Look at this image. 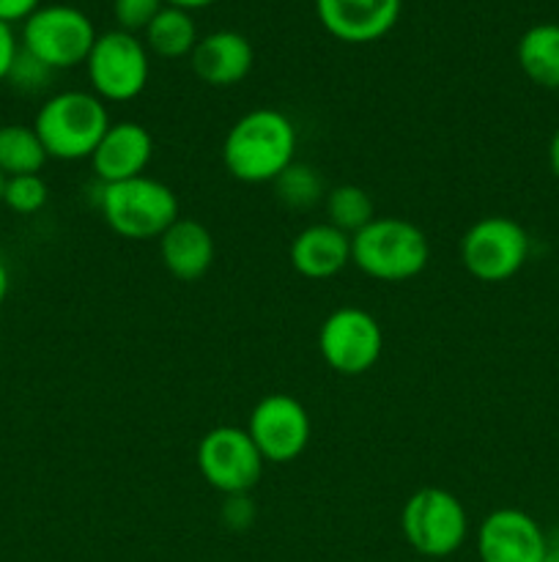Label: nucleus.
<instances>
[{
    "instance_id": "aec40b11",
    "label": "nucleus",
    "mask_w": 559,
    "mask_h": 562,
    "mask_svg": "<svg viewBox=\"0 0 559 562\" xmlns=\"http://www.w3.org/2000/svg\"><path fill=\"white\" fill-rule=\"evenodd\" d=\"M47 159V151H44L33 124L0 126V170H3L5 179H11V176L38 173Z\"/></svg>"
},
{
    "instance_id": "a878e982",
    "label": "nucleus",
    "mask_w": 559,
    "mask_h": 562,
    "mask_svg": "<svg viewBox=\"0 0 559 562\" xmlns=\"http://www.w3.org/2000/svg\"><path fill=\"white\" fill-rule=\"evenodd\" d=\"M255 503H252L250 494H228L223 503V510H219V519L228 530L244 532L250 530L252 521H255Z\"/></svg>"
},
{
    "instance_id": "393cba45",
    "label": "nucleus",
    "mask_w": 559,
    "mask_h": 562,
    "mask_svg": "<svg viewBox=\"0 0 559 562\" xmlns=\"http://www.w3.org/2000/svg\"><path fill=\"white\" fill-rule=\"evenodd\" d=\"M164 9V0H113V14L118 31L137 33L151 25L153 16Z\"/></svg>"
},
{
    "instance_id": "9d476101",
    "label": "nucleus",
    "mask_w": 559,
    "mask_h": 562,
    "mask_svg": "<svg viewBox=\"0 0 559 562\" xmlns=\"http://www.w3.org/2000/svg\"><path fill=\"white\" fill-rule=\"evenodd\" d=\"M384 349L381 324L365 307L343 305L323 318L318 351L340 376H362L378 362Z\"/></svg>"
},
{
    "instance_id": "0eeeda50",
    "label": "nucleus",
    "mask_w": 559,
    "mask_h": 562,
    "mask_svg": "<svg viewBox=\"0 0 559 562\" xmlns=\"http://www.w3.org/2000/svg\"><path fill=\"white\" fill-rule=\"evenodd\" d=\"M529 258V234L513 217L488 214L466 228L460 239L464 269L480 283H504L524 269Z\"/></svg>"
},
{
    "instance_id": "5701e85b",
    "label": "nucleus",
    "mask_w": 559,
    "mask_h": 562,
    "mask_svg": "<svg viewBox=\"0 0 559 562\" xmlns=\"http://www.w3.org/2000/svg\"><path fill=\"white\" fill-rule=\"evenodd\" d=\"M49 201V190L47 181L42 179L38 173H27V176H11L5 179V190H3V203L5 209H11L14 214H36L47 206Z\"/></svg>"
},
{
    "instance_id": "ddd939ff",
    "label": "nucleus",
    "mask_w": 559,
    "mask_h": 562,
    "mask_svg": "<svg viewBox=\"0 0 559 562\" xmlns=\"http://www.w3.org/2000/svg\"><path fill=\"white\" fill-rule=\"evenodd\" d=\"M400 3L403 0H316V14L338 42L370 44L398 25Z\"/></svg>"
},
{
    "instance_id": "4468645a",
    "label": "nucleus",
    "mask_w": 559,
    "mask_h": 562,
    "mask_svg": "<svg viewBox=\"0 0 559 562\" xmlns=\"http://www.w3.org/2000/svg\"><path fill=\"white\" fill-rule=\"evenodd\" d=\"M153 157V137L137 121H115L96 151L91 154V170L99 184H118V181L146 176Z\"/></svg>"
},
{
    "instance_id": "39448f33",
    "label": "nucleus",
    "mask_w": 559,
    "mask_h": 562,
    "mask_svg": "<svg viewBox=\"0 0 559 562\" xmlns=\"http://www.w3.org/2000/svg\"><path fill=\"white\" fill-rule=\"evenodd\" d=\"M400 532L417 554L444 560L458 552L469 536V516L453 492L425 486L411 494L400 510Z\"/></svg>"
},
{
    "instance_id": "473e14b6",
    "label": "nucleus",
    "mask_w": 559,
    "mask_h": 562,
    "mask_svg": "<svg viewBox=\"0 0 559 562\" xmlns=\"http://www.w3.org/2000/svg\"><path fill=\"white\" fill-rule=\"evenodd\" d=\"M3 190H5V176L3 170H0V203H3Z\"/></svg>"
},
{
    "instance_id": "f3484780",
    "label": "nucleus",
    "mask_w": 559,
    "mask_h": 562,
    "mask_svg": "<svg viewBox=\"0 0 559 562\" xmlns=\"http://www.w3.org/2000/svg\"><path fill=\"white\" fill-rule=\"evenodd\" d=\"M159 261L175 280L195 283L212 269L217 247L212 231L192 217H179L159 236Z\"/></svg>"
},
{
    "instance_id": "7c9ffc66",
    "label": "nucleus",
    "mask_w": 559,
    "mask_h": 562,
    "mask_svg": "<svg viewBox=\"0 0 559 562\" xmlns=\"http://www.w3.org/2000/svg\"><path fill=\"white\" fill-rule=\"evenodd\" d=\"M9 285H11L9 267H5V261H3V258H0V305H3L5 296H9Z\"/></svg>"
},
{
    "instance_id": "6ab92c4d",
    "label": "nucleus",
    "mask_w": 559,
    "mask_h": 562,
    "mask_svg": "<svg viewBox=\"0 0 559 562\" xmlns=\"http://www.w3.org/2000/svg\"><path fill=\"white\" fill-rule=\"evenodd\" d=\"M142 33H146L148 53L159 58H186L201 38L192 11L175 9V5H164Z\"/></svg>"
},
{
    "instance_id": "c756f323",
    "label": "nucleus",
    "mask_w": 559,
    "mask_h": 562,
    "mask_svg": "<svg viewBox=\"0 0 559 562\" xmlns=\"http://www.w3.org/2000/svg\"><path fill=\"white\" fill-rule=\"evenodd\" d=\"M212 3H217V0H164V5H175V9H184V11L206 9V5Z\"/></svg>"
},
{
    "instance_id": "c85d7f7f",
    "label": "nucleus",
    "mask_w": 559,
    "mask_h": 562,
    "mask_svg": "<svg viewBox=\"0 0 559 562\" xmlns=\"http://www.w3.org/2000/svg\"><path fill=\"white\" fill-rule=\"evenodd\" d=\"M548 165H551V173H554V179L559 181V130L554 132L551 143H548Z\"/></svg>"
},
{
    "instance_id": "f8f14e48",
    "label": "nucleus",
    "mask_w": 559,
    "mask_h": 562,
    "mask_svg": "<svg viewBox=\"0 0 559 562\" xmlns=\"http://www.w3.org/2000/svg\"><path fill=\"white\" fill-rule=\"evenodd\" d=\"M546 552V532L526 510L497 508L480 521L477 530L480 562H543Z\"/></svg>"
},
{
    "instance_id": "a211bd4d",
    "label": "nucleus",
    "mask_w": 559,
    "mask_h": 562,
    "mask_svg": "<svg viewBox=\"0 0 559 562\" xmlns=\"http://www.w3.org/2000/svg\"><path fill=\"white\" fill-rule=\"evenodd\" d=\"M521 71L529 77L535 86L559 91V25L557 22H540L532 25L518 38L515 49Z\"/></svg>"
},
{
    "instance_id": "7ed1b4c3",
    "label": "nucleus",
    "mask_w": 559,
    "mask_h": 562,
    "mask_svg": "<svg viewBox=\"0 0 559 562\" xmlns=\"http://www.w3.org/2000/svg\"><path fill=\"white\" fill-rule=\"evenodd\" d=\"M110 113L93 91H58L44 99L33 119L38 140L49 159L80 162L91 159L110 130Z\"/></svg>"
},
{
    "instance_id": "6e6552de",
    "label": "nucleus",
    "mask_w": 559,
    "mask_h": 562,
    "mask_svg": "<svg viewBox=\"0 0 559 562\" xmlns=\"http://www.w3.org/2000/svg\"><path fill=\"white\" fill-rule=\"evenodd\" d=\"M88 80L102 102H132L151 77L146 42L126 31L99 33L85 60Z\"/></svg>"
},
{
    "instance_id": "bb28decb",
    "label": "nucleus",
    "mask_w": 559,
    "mask_h": 562,
    "mask_svg": "<svg viewBox=\"0 0 559 562\" xmlns=\"http://www.w3.org/2000/svg\"><path fill=\"white\" fill-rule=\"evenodd\" d=\"M16 49H20V42H16L14 36V27H11L9 22H0V82L9 77Z\"/></svg>"
},
{
    "instance_id": "1a4fd4ad",
    "label": "nucleus",
    "mask_w": 559,
    "mask_h": 562,
    "mask_svg": "<svg viewBox=\"0 0 559 562\" xmlns=\"http://www.w3.org/2000/svg\"><path fill=\"white\" fill-rule=\"evenodd\" d=\"M195 459L203 481L225 497L250 494L261 483L266 467L247 428L239 426H217L203 434Z\"/></svg>"
},
{
    "instance_id": "f03ea898",
    "label": "nucleus",
    "mask_w": 559,
    "mask_h": 562,
    "mask_svg": "<svg viewBox=\"0 0 559 562\" xmlns=\"http://www.w3.org/2000/svg\"><path fill=\"white\" fill-rule=\"evenodd\" d=\"M431 241L425 231L403 217H373L351 236V263L381 283H406L425 272Z\"/></svg>"
},
{
    "instance_id": "423d86ee",
    "label": "nucleus",
    "mask_w": 559,
    "mask_h": 562,
    "mask_svg": "<svg viewBox=\"0 0 559 562\" xmlns=\"http://www.w3.org/2000/svg\"><path fill=\"white\" fill-rule=\"evenodd\" d=\"M96 36V27L85 11L66 3H53L38 5L22 22L20 47L36 55L53 71H64L85 64Z\"/></svg>"
},
{
    "instance_id": "dca6fc26",
    "label": "nucleus",
    "mask_w": 559,
    "mask_h": 562,
    "mask_svg": "<svg viewBox=\"0 0 559 562\" xmlns=\"http://www.w3.org/2000/svg\"><path fill=\"white\" fill-rule=\"evenodd\" d=\"M288 261L307 280H329L351 263V236L329 223H312L294 236Z\"/></svg>"
},
{
    "instance_id": "b1692460",
    "label": "nucleus",
    "mask_w": 559,
    "mask_h": 562,
    "mask_svg": "<svg viewBox=\"0 0 559 562\" xmlns=\"http://www.w3.org/2000/svg\"><path fill=\"white\" fill-rule=\"evenodd\" d=\"M53 75L55 71L49 69L47 64H42L36 55H31L27 49L20 47L16 49L14 64H11L5 82H11V88H16V91L22 93H38L53 82Z\"/></svg>"
},
{
    "instance_id": "cd10ccee",
    "label": "nucleus",
    "mask_w": 559,
    "mask_h": 562,
    "mask_svg": "<svg viewBox=\"0 0 559 562\" xmlns=\"http://www.w3.org/2000/svg\"><path fill=\"white\" fill-rule=\"evenodd\" d=\"M42 5V0H0V22H25L33 11Z\"/></svg>"
},
{
    "instance_id": "2f4dec72",
    "label": "nucleus",
    "mask_w": 559,
    "mask_h": 562,
    "mask_svg": "<svg viewBox=\"0 0 559 562\" xmlns=\"http://www.w3.org/2000/svg\"><path fill=\"white\" fill-rule=\"evenodd\" d=\"M543 562H559V543H548V552Z\"/></svg>"
},
{
    "instance_id": "412c9836",
    "label": "nucleus",
    "mask_w": 559,
    "mask_h": 562,
    "mask_svg": "<svg viewBox=\"0 0 559 562\" xmlns=\"http://www.w3.org/2000/svg\"><path fill=\"white\" fill-rule=\"evenodd\" d=\"M272 187L277 201L294 212H307V209L318 206L329 192L321 173L312 165L296 162V159L272 181Z\"/></svg>"
},
{
    "instance_id": "f257e3e1",
    "label": "nucleus",
    "mask_w": 559,
    "mask_h": 562,
    "mask_svg": "<svg viewBox=\"0 0 559 562\" xmlns=\"http://www.w3.org/2000/svg\"><path fill=\"white\" fill-rule=\"evenodd\" d=\"M299 135L283 110L255 108L223 140V165L241 184H272L296 157Z\"/></svg>"
},
{
    "instance_id": "2eb2a0df",
    "label": "nucleus",
    "mask_w": 559,
    "mask_h": 562,
    "mask_svg": "<svg viewBox=\"0 0 559 562\" xmlns=\"http://www.w3.org/2000/svg\"><path fill=\"white\" fill-rule=\"evenodd\" d=\"M197 80L214 88H230L244 80L255 60L250 38L239 31H214L197 38L190 55Z\"/></svg>"
},
{
    "instance_id": "20e7f679",
    "label": "nucleus",
    "mask_w": 559,
    "mask_h": 562,
    "mask_svg": "<svg viewBox=\"0 0 559 562\" xmlns=\"http://www.w3.org/2000/svg\"><path fill=\"white\" fill-rule=\"evenodd\" d=\"M99 212L113 234L129 241L159 239L181 217L175 192L151 176L99 187Z\"/></svg>"
},
{
    "instance_id": "4be33fe9",
    "label": "nucleus",
    "mask_w": 559,
    "mask_h": 562,
    "mask_svg": "<svg viewBox=\"0 0 559 562\" xmlns=\"http://www.w3.org/2000/svg\"><path fill=\"white\" fill-rule=\"evenodd\" d=\"M323 209H327V223L349 236H354L356 231H362L376 217L373 198L360 184L332 187L323 198Z\"/></svg>"
},
{
    "instance_id": "9b49d317",
    "label": "nucleus",
    "mask_w": 559,
    "mask_h": 562,
    "mask_svg": "<svg viewBox=\"0 0 559 562\" xmlns=\"http://www.w3.org/2000/svg\"><path fill=\"white\" fill-rule=\"evenodd\" d=\"M247 434L266 464H290L310 445L312 423L299 398L288 393H272L252 406Z\"/></svg>"
}]
</instances>
